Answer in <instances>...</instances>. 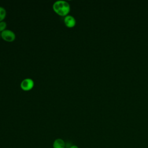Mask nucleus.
I'll list each match as a JSON object with an SVG mask.
<instances>
[{
  "label": "nucleus",
  "mask_w": 148,
  "mask_h": 148,
  "mask_svg": "<svg viewBox=\"0 0 148 148\" xmlns=\"http://www.w3.org/2000/svg\"><path fill=\"white\" fill-rule=\"evenodd\" d=\"M53 9L54 12L60 16L65 17L68 15L71 10V6L66 1L58 0L54 2L53 5Z\"/></svg>",
  "instance_id": "1"
},
{
  "label": "nucleus",
  "mask_w": 148,
  "mask_h": 148,
  "mask_svg": "<svg viewBox=\"0 0 148 148\" xmlns=\"http://www.w3.org/2000/svg\"><path fill=\"white\" fill-rule=\"evenodd\" d=\"M1 37L6 42H12L15 40L16 36L13 31L6 29L3 32H1Z\"/></svg>",
  "instance_id": "2"
},
{
  "label": "nucleus",
  "mask_w": 148,
  "mask_h": 148,
  "mask_svg": "<svg viewBox=\"0 0 148 148\" xmlns=\"http://www.w3.org/2000/svg\"><path fill=\"white\" fill-rule=\"evenodd\" d=\"M34 82L31 78H25L23 79L20 83L21 88L25 91H29L34 87Z\"/></svg>",
  "instance_id": "3"
},
{
  "label": "nucleus",
  "mask_w": 148,
  "mask_h": 148,
  "mask_svg": "<svg viewBox=\"0 0 148 148\" xmlns=\"http://www.w3.org/2000/svg\"><path fill=\"white\" fill-rule=\"evenodd\" d=\"M64 23L68 28H73L76 25V20L73 16L68 14L64 17Z\"/></svg>",
  "instance_id": "4"
},
{
  "label": "nucleus",
  "mask_w": 148,
  "mask_h": 148,
  "mask_svg": "<svg viewBox=\"0 0 148 148\" xmlns=\"http://www.w3.org/2000/svg\"><path fill=\"white\" fill-rule=\"evenodd\" d=\"M53 148H65V143L61 138L56 139L53 143Z\"/></svg>",
  "instance_id": "5"
},
{
  "label": "nucleus",
  "mask_w": 148,
  "mask_h": 148,
  "mask_svg": "<svg viewBox=\"0 0 148 148\" xmlns=\"http://www.w3.org/2000/svg\"><path fill=\"white\" fill-rule=\"evenodd\" d=\"M6 9L3 7L0 6V22L4 21V19L6 16Z\"/></svg>",
  "instance_id": "6"
},
{
  "label": "nucleus",
  "mask_w": 148,
  "mask_h": 148,
  "mask_svg": "<svg viewBox=\"0 0 148 148\" xmlns=\"http://www.w3.org/2000/svg\"><path fill=\"white\" fill-rule=\"evenodd\" d=\"M7 23L5 21H2L0 22V32H3L5 29H6Z\"/></svg>",
  "instance_id": "7"
},
{
  "label": "nucleus",
  "mask_w": 148,
  "mask_h": 148,
  "mask_svg": "<svg viewBox=\"0 0 148 148\" xmlns=\"http://www.w3.org/2000/svg\"><path fill=\"white\" fill-rule=\"evenodd\" d=\"M69 148H79L77 145H73L72 146H71L69 147Z\"/></svg>",
  "instance_id": "8"
},
{
  "label": "nucleus",
  "mask_w": 148,
  "mask_h": 148,
  "mask_svg": "<svg viewBox=\"0 0 148 148\" xmlns=\"http://www.w3.org/2000/svg\"><path fill=\"white\" fill-rule=\"evenodd\" d=\"M1 32H0V38H1Z\"/></svg>",
  "instance_id": "9"
}]
</instances>
